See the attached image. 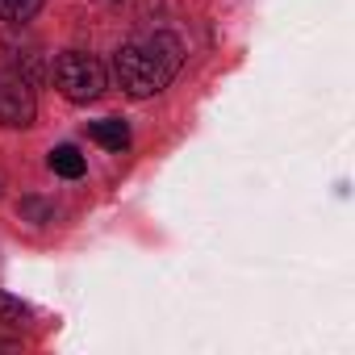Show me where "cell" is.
<instances>
[{"instance_id":"1","label":"cell","mask_w":355,"mask_h":355,"mask_svg":"<svg viewBox=\"0 0 355 355\" xmlns=\"http://www.w3.org/2000/svg\"><path fill=\"white\" fill-rule=\"evenodd\" d=\"M180 63H184L180 38H171V34H150V38H134V42L117 46V55H113V76H117V84L125 88V96L146 101V96L163 92V88L175 80Z\"/></svg>"},{"instance_id":"2","label":"cell","mask_w":355,"mask_h":355,"mask_svg":"<svg viewBox=\"0 0 355 355\" xmlns=\"http://www.w3.org/2000/svg\"><path fill=\"white\" fill-rule=\"evenodd\" d=\"M51 76H55V88H59L71 105H88V101H96V96L105 92V67H101V59H92V55H84V51L59 55Z\"/></svg>"},{"instance_id":"3","label":"cell","mask_w":355,"mask_h":355,"mask_svg":"<svg viewBox=\"0 0 355 355\" xmlns=\"http://www.w3.org/2000/svg\"><path fill=\"white\" fill-rule=\"evenodd\" d=\"M34 113H38V101H34L30 80L21 71H0V125L26 130L34 125Z\"/></svg>"},{"instance_id":"4","label":"cell","mask_w":355,"mask_h":355,"mask_svg":"<svg viewBox=\"0 0 355 355\" xmlns=\"http://www.w3.org/2000/svg\"><path fill=\"white\" fill-rule=\"evenodd\" d=\"M88 138L101 142L105 150H125L130 146V125L117 121V117H105V121H92L88 125Z\"/></svg>"},{"instance_id":"5","label":"cell","mask_w":355,"mask_h":355,"mask_svg":"<svg viewBox=\"0 0 355 355\" xmlns=\"http://www.w3.org/2000/svg\"><path fill=\"white\" fill-rule=\"evenodd\" d=\"M46 163H51L55 175H63V180H80V175L88 171V163H84V155H80L76 146H55V150L46 155Z\"/></svg>"},{"instance_id":"6","label":"cell","mask_w":355,"mask_h":355,"mask_svg":"<svg viewBox=\"0 0 355 355\" xmlns=\"http://www.w3.org/2000/svg\"><path fill=\"white\" fill-rule=\"evenodd\" d=\"M42 9V0H0V21H9V26H26L34 21Z\"/></svg>"},{"instance_id":"7","label":"cell","mask_w":355,"mask_h":355,"mask_svg":"<svg viewBox=\"0 0 355 355\" xmlns=\"http://www.w3.org/2000/svg\"><path fill=\"white\" fill-rule=\"evenodd\" d=\"M17 214H21L26 222H34V226H46V222H55V205H51V201H38V197H21Z\"/></svg>"},{"instance_id":"8","label":"cell","mask_w":355,"mask_h":355,"mask_svg":"<svg viewBox=\"0 0 355 355\" xmlns=\"http://www.w3.org/2000/svg\"><path fill=\"white\" fill-rule=\"evenodd\" d=\"M26 318H30V305H26L21 297H13V293H0V322L17 326V322H26Z\"/></svg>"}]
</instances>
